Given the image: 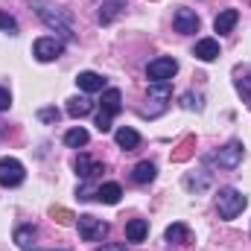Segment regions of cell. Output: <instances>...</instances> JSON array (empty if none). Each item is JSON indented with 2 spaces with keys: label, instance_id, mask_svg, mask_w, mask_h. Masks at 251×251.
<instances>
[{
  "label": "cell",
  "instance_id": "obj_1",
  "mask_svg": "<svg viewBox=\"0 0 251 251\" xmlns=\"http://www.w3.org/2000/svg\"><path fill=\"white\" fill-rule=\"evenodd\" d=\"M29 3L35 6L38 18H41L50 29L62 32L64 38H73V18H70L67 9H59V6H53V3H47V0H29Z\"/></svg>",
  "mask_w": 251,
  "mask_h": 251
},
{
  "label": "cell",
  "instance_id": "obj_2",
  "mask_svg": "<svg viewBox=\"0 0 251 251\" xmlns=\"http://www.w3.org/2000/svg\"><path fill=\"white\" fill-rule=\"evenodd\" d=\"M246 204H249V199L237 187H222L219 196H216V207H219V216L222 219H237L246 210Z\"/></svg>",
  "mask_w": 251,
  "mask_h": 251
},
{
  "label": "cell",
  "instance_id": "obj_3",
  "mask_svg": "<svg viewBox=\"0 0 251 251\" xmlns=\"http://www.w3.org/2000/svg\"><path fill=\"white\" fill-rule=\"evenodd\" d=\"M120 108H123V94L117 91V88H108L105 94H102V108H100V114H97V128L105 134V131H111V120H114V114H120Z\"/></svg>",
  "mask_w": 251,
  "mask_h": 251
},
{
  "label": "cell",
  "instance_id": "obj_4",
  "mask_svg": "<svg viewBox=\"0 0 251 251\" xmlns=\"http://www.w3.org/2000/svg\"><path fill=\"white\" fill-rule=\"evenodd\" d=\"M170 100H173V88H170L167 82H152V88H149V102H155V105L146 108L143 114H146V117H158V114H164Z\"/></svg>",
  "mask_w": 251,
  "mask_h": 251
},
{
  "label": "cell",
  "instance_id": "obj_5",
  "mask_svg": "<svg viewBox=\"0 0 251 251\" xmlns=\"http://www.w3.org/2000/svg\"><path fill=\"white\" fill-rule=\"evenodd\" d=\"M105 234H108V222H102V219H97V216H91V213L79 216V237H82L85 243H97V240H102Z\"/></svg>",
  "mask_w": 251,
  "mask_h": 251
},
{
  "label": "cell",
  "instance_id": "obj_6",
  "mask_svg": "<svg viewBox=\"0 0 251 251\" xmlns=\"http://www.w3.org/2000/svg\"><path fill=\"white\" fill-rule=\"evenodd\" d=\"M24 164L18 158H0V187H18L24 184Z\"/></svg>",
  "mask_w": 251,
  "mask_h": 251
},
{
  "label": "cell",
  "instance_id": "obj_7",
  "mask_svg": "<svg viewBox=\"0 0 251 251\" xmlns=\"http://www.w3.org/2000/svg\"><path fill=\"white\" fill-rule=\"evenodd\" d=\"M176 73H178V62L170 59V56L155 59V62H149V67H146V76H149L152 82H170Z\"/></svg>",
  "mask_w": 251,
  "mask_h": 251
},
{
  "label": "cell",
  "instance_id": "obj_8",
  "mask_svg": "<svg viewBox=\"0 0 251 251\" xmlns=\"http://www.w3.org/2000/svg\"><path fill=\"white\" fill-rule=\"evenodd\" d=\"M243 143L240 140H231L225 149H219V155H213V164H219L222 170H237L243 164Z\"/></svg>",
  "mask_w": 251,
  "mask_h": 251
},
{
  "label": "cell",
  "instance_id": "obj_9",
  "mask_svg": "<svg viewBox=\"0 0 251 251\" xmlns=\"http://www.w3.org/2000/svg\"><path fill=\"white\" fill-rule=\"evenodd\" d=\"M62 53H64V44L59 38H38V41L32 44V56H35L38 62H56Z\"/></svg>",
  "mask_w": 251,
  "mask_h": 251
},
{
  "label": "cell",
  "instance_id": "obj_10",
  "mask_svg": "<svg viewBox=\"0 0 251 251\" xmlns=\"http://www.w3.org/2000/svg\"><path fill=\"white\" fill-rule=\"evenodd\" d=\"M199 15L196 12H190V9H178L176 15H173V26H176V32H184V35H193V32H199Z\"/></svg>",
  "mask_w": 251,
  "mask_h": 251
},
{
  "label": "cell",
  "instance_id": "obj_11",
  "mask_svg": "<svg viewBox=\"0 0 251 251\" xmlns=\"http://www.w3.org/2000/svg\"><path fill=\"white\" fill-rule=\"evenodd\" d=\"M76 85H79L85 94H97V91L105 88V79H102L100 73H94V70H82V73L76 76Z\"/></svg>",
  "mask_w": 251,
  "mask_h": 251
},
{
  "label": "cell",
  "instance_id": "obj_12",
  "mask_svg": "<svg viewBox=\"0 0 251 251\" xmlns=\"http://www.w3.org/2000/svg\"><path fill=\"white\" fill-rule=\"evenodd\" d=\"M193 56H196L199 62H213V59H219V41H216V38H201V41L196 44Z\"/></svg>",
  "mask_w": 251,
  "mask_h": 251
},
{
  "label": "cell",
  "instance_id": "obj_13",
  "mask_svg": "<svg viewBox=\"0 0 251 251\" xmlns=\"http://www.w3.org/2000/svg\"><path fill=\"white\" fill-rule=\"evenodd\" d=\"M193 155H196V137H193V134H187V137H184V140L173 149L170 161H173V164H184V161H190Z\"/></svg>",
  "mask_w": 251,
  "mask_h": 251
},
{
  "label": "cell",
  "instance_id": "obj_14",
  "mask_svg": "<svg viewBox=\"0 0 251 251\" xmlns=\"http://www.w3.org/2000/svg\"><path fill=\"white\" fill-rule=\"evenodd\" d=\"M237 21H240V12H237V9H225V12H219V15H216L213 29H216L219 35H225V32H231V29L237 26Z\"/></svg>",
  "mask_w": 251,
  "mask_h": 251
},
{
  "label": "cell",
  "instance_id": "obj_15",
  "mask_svg": "<svg viewBox=\"0 0 251 251\" xmlns=\"http://www.w3.org/2000/svg\"><path fill=\"white\" fill-rule=\"evenodd\" d=\"M97 173H105V167L97 164V161H91L88 155H79V158H76V176H79V178L88 181V178H94Z\"/></svg>",
  "mask_w": 251,
  "mask_h": 251
},
{
  "label": "cell",
  "instance_id": "obj_16",
  "mask_svg": "<svg viewBox=\"0 0 251 251\" xmlns=\"http://www.w3.org/2000/svg\"><path fill=\"white\" fill-rule=\"evenodd\" d=\"M35 240H38V228H35V225H21V228H15V243L24 251L35 249Z\"/></svg>",
  "mask_w": 251,
  "mask_h": 251
},
{
  "label": "cell",
  "instance_id": "obj_17",
  "mask_svg": "<svg viewBox=\"0 0 251 251\" xmlns=\"http://www.w3.org/2000/svg\"><path fill=\"white\" fill-rule=\"evenodd\" d=\"M114 140H117V146L126 149V152H131V149H137V146H140V134H137L134 128H128V126H123V128H117V131H114Z\"/></svg>",
  "mask_w": 251,
  "mask_h": 251
},
{
  "label": "cell",
  "instance_id": "obj_18",
  "mask_svg": "<svg viewBox=\"0 0 251 251\" xmlns=\"http://www.w3.org/2000/svg\"><path fill=\"white\" fill-rule=\"evenodd\" d=\"M123 9H126V0H105V3L100 6V15H97V18H100V24H111Z\"/></svg>",
  "mask_w": 251,
  "mask_h": 251
},
{
  "label": "cell",
  "instance_id": "obj_19",
  "mask_svg": "<svg viewBox=\"0 0 251 251\" xmlns=\"http://www.w3.org/2000/svg\"><path fill=\"white\" fill-rule=\"evenodd\" d=\"M155 173H158V170H155L152 161H140V164L131 170V181H134V184H149V181L155 178Z\"/></svg>",
  "mask_w": 251,
  "mask_h": 251
},
{
  "label": "cell",
  "instance_id": "obj_20",
  "mask_svg": "<svg viewBox=\"0 0 251 251\" xmlns=\"http://www.w3.org/2000/svg\"><path fill=\"white\" fill-rule=\"evenodd\" d=\"M146 234H149V222H146V219H131V222L126 225V237H128V243H143Z\"/></svg>",
  "mask_w": 251,
  "mask_h": 251
},
{
  "label": "cell",
  "instance_id": "obj_21",
  "mask_svg": "<svg viewBox=\"0 0 251 251\" xmlns=\"http://www.w3.org/2000/svg\"><path fill=\"white\" fill-rule=\"evenodd\" d=\"M120 196H123V190H120V184H114V181H108V184H100V187H97V199H100L102 204H117V201H120Z\"/></svg>",
  "mask_w": 251,
  "mask_h": 251
},
{
  "label": "cell",
  "instance_id": "obj_22",
  "mask_svg": "<svg viewBox=\"0 0 251 251\" xmlns=\"http://www.w3.org/2000/svg\"><path fill=\"white\" fill-rule=\"evenodd\" d=\"M91 108H94V102L88 97H70L67 100V114L70 117H85V114H91Z\"/></svg>",
  "mask_w": 251,
  "mask_h": 251
},
{
  "label": "cell",
  "instance_id": "obj_23",
  "mask_svg": "<svg viewBox=\"0 0 251 251\" xmlns=\"http://www.w3.org/2000/svg\"><path fill=\"white\" fill-rule=\"evenodd\" d=\"M190 237H193V234H190V228L184 222H176V225L167 228V243H181V246H187Z\"/></svg>",
  "mask_w": 251,
  "mask_h": 251
},
{
  "label": "cell",
  "instance_id": "obj_24",
  "mask_svg": "<svg viewBox=\"0 0 251 251\" xmlns=\"http://www.w3.org/2000/svg\"><path fill=\"white\" fill-rule=\"evenodd\" d=\"M237 91H240V97L249 102V108H251V67H243L237 73Z\"/></svg>",
  "mask_w": 251,
  "mask_h": 251
},
{
  "label": "cell",
  "instance_id": "obj_25",
  "mask_svg": "<svg viewBox=\"0 0 251 251\" xmlns=\"http://www.w3.org/2000/svg\"><path fill=\"white\" fill-rule=\"evenodd\" d=\"M184 187L190 193H201V190L210 187V173H201V176H187L184 178Z\"/></svg>",
  "mask_w": 251,
  "mask_h": 251
},
{
  "label": "cell",
  "instance_id": "obj_26",
  "mask_svg": "<svg viewBox=\"0 0 251 251\" xmlns=\"http://www.w3.org/2000/svg\"><path fill=\"white\" fill-rule=\"evenodd\" d=\"M88 140H91V134H88L85 128H70V131L64 134V143H67V146H73V149L88 146Z\"/></svg>",
  "mask_w": 251,
  "mask_h": 251
},
{
  "label": "cell",
  "instance_id": "obj_27",
  "mask_svg": "<svg viewBox=\"0 0 251 251\" xmlns=\"http://www.w3.org/2000/svg\"><path fill=\"white\" fill-rule=\"evenodd\" d=\"M50 216H53V219H56L59 225H64V228L76 222V216H73V210H67V207H62V204H56V207H50Z\"/></svg>",
  "mask_w": 251,
  "mask_h": 251
},
{
  "label": "cell",
  "instance_id": "obj_28",
  "mask_svg": "<svg viewBox=\"0 0 251 251\" xmlns=\"http://www.w3.org/2000/svg\"><path fill=\"white\" fill-rule=\"evenodd\" d=\"M0 29L9 32V35H18V21H15L12 15H6L3 9H0Z\"/></svg>",
  "mask_w": 251,
  "mask_h": 251
},
{
  "label": "cell",
  "instance_id": "obj_29",
  "mask_svg": "<svg viewBox=\"0 0 251 251\" xmlns=\"http://www.w3.org/2000/svg\"><path fill=\"white\" fill-rule=\"evenodd\" d=\"M38 120H41V123H59V120H62V111H59V108H41V111H38Z\"/></svg>",
  "mask_w": 251,
  "mask_h": 251
},
{
  "label": "cell",
  "instance_id": "obj_30",
  "mask_svg": "<svg viewBox=\"0 0 251 251\" xmlns=\"http://www.w3.org/2000/svg\"><path fill=\"white\" fill-rule=\"evenodd\" d=\"M181 105H184L187 111H201V97H199V94H184V97H181Z\"/></svg>",
  "mask_w": 251,
  "mask_h": 251
},
{
  "label": "cell",
  "instance_id": "obj_31",
  "mask_svg": "<svg viewBox=\"0 0 251 251\" xmlns=\"http://www.w3.org/2000/svg\"><path fill=\"white\" fill-rule=\"evenodd\" d=\"M76 196H79L82 201H88V199H94V196H97V190L91 187V184H82V187L76 190Z\"/></svg>",
  "mask_w": 251,
  "mask_h": 251
},
{
  "label": "cell",
  "instance_id": "obj_32",
  "mask_svg": "<svg viewBox=\"0 0 251 251\" xmlns=\"http://www.w3.org/2000/svg\"><path fill=\"white\" fill-rule=\"evenodd\" d=\"M9 105H12V94L6 88H0V111H9Z\"/></svg>",
  "mask_w": 251,
  "mask_h": 251
},
{
  "label": "cell",
  "instance_id": "obj_33",
  "mask_svg": "<svg viewBox=\"0 0 251 251\" xmlns=\"http://www.w3.org/2000/svg\"><path fill=\"white\" fill-rule=\"evenodd\" d=\"M97 251H126L123 243H108V246H102V249H97Z\"/></svg>",
  "mask_w": 251,
  "mask_h": 251
},
{
  "label": "cell",
  "instance_id": "obj_34",
  "mask_svg": "<svg viewBox=\"0 0 251 251\" xmlns=\"http://www.w3.org/2000/svg\"><path fill=\"white\" fill-rule=\"evenodd\" d=\"M56 251H64V249H56Z\"/></svg>",
  "mask_w": 251,
  "mask_h": 251
}]
</instances>
